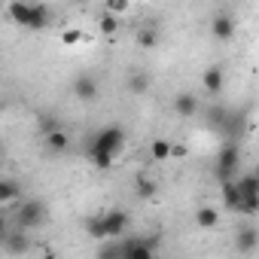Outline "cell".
<instances>
[{"instance_id": "obj_1", "label": "cell", "mask_w": 259, "mask_h": 259, "mask_svg": "<svg viewBox=\"0 0 259 259\" xmlns=\"http://www.w3.org/2000/svg\"><path fill=\"white\" fill-rule=\"evenodd\" d=\"M122 147H125V132L119 125H107L89 141V159L95 162V168L107 171V168H113V162L122 153Z\"/></svg>"}, {"instance_id": "obj_2", "label": "cell", "mask_w": 259, "mask_h": 259, "mask_svg": "<svg viewBox=\"0 0 259 259\" xmlns=\"http://www.w3.org/2000/svg\"><path fill=\"white\" fill-rule=\"evenodd\" d=\"M46 223V204L43 201H22L16 207V229L19 232H31V229H40Z\"/></svg>"}, {"instance_id": "obj_3", "label": "cell", "mask_w": 259, "mask_h": 259, "mask_svg": "<svg viewBox=\"0 0 259 259\" xmlns=\"http://www.w3.org/2000/svg\"><path fill=\"white\" fill-rule=\"evenodd\" d=\"M238 147L235 144H229V147H223V153H220V159H217V177L226 183V180H235V171H238Z\"/></svg>"}, {"instance_id": "obj_4", "label": "cell", "mask_w": 259, "mask_h": 259, "mask_svg": "<svg viewBox=\"0 0 259 259\" xmlns=\"http://www.w3.org/2000/svg\"><path fill=\"white\" fill-rule=\"evenodd\" d=\"M101 223H104L107 241H119V238H122V232L128 229V213L116 207V210H107V213H101Z\"/></svg>"}, {"instance_id": "obj_5", "label": "cell", "mask_w": 259, "mask_h": 259, "mask_svg": "<svg viewBox=\"0 0 259 259\" xmlns=\"http://www.w3.org/2000/svg\"><path fill=\"white\" fill-rule=\"evenodd\" d=\"M122 244V259H153V241L150 238H128Z\"/></svg>"}, {"instance_id": "obj_6", "label": "cell", "mask_w": 259, "mask_h": 259, "mask_svg": "<svg viewBox=\"0 0 259 259\" xmlns=\"http://www.w3.org/2000/svg\"><path fill=\"white\" fill-rule=\"evenodd\" d=\"M73 95L79 101H98V79L92 73H79L73 79Z\"/></svg>"}, {"instance_id": "obj_7", "label": "cell", "mask_w": 259, "mask_h": 259, "mask_svg": "<svg viewBox=\"0 0 259 259\" xmlns=\"http://www.w3.org/2000/svg\"><path fill=\"white\" fill-rule=\"evenodd\" d=\"M210 34L217 37V40H232L235 37V19L232 16H217L213 22H210Z\"/></svg>"}, {"instance_id": "obj_8", "label": "cell", "mask_w": 259, "mask_h": 259, "mask_svg": "<svg viewBox=\"0 0 259 259\" xmlns=\"http://www.w3.org/2000/svg\"><path fill=\"white\" fill-rule=\"evenodd\" d=\"M174 110H177V116L192 119V116L198 113V98H195L192 92H180V95L174 98Z\"/></svg>"}, {"instance_id": "obj_9", "label": "cell", "mask_w": 259, "mask_h": 259, "mask_svg": "<svg viewBox=\"0 0 259 259\" xmlns=\"http://www.w3.org/2000/svg\"><path fill=\"white\" fill-rule=\"evenodd\" d=\"M256 244H259V235H256V229H253V226L238 229V235H235V250H238V253H253V250H256Z\"/></svg>"}, {"instance_id": "obj_10", "label": "cell", "mask_w": 259, "mask_h": 259, "mask_svg": "<svg viewBox=\"0 0 259 259\" xmlns=\"http://www.w3.org/2000/svg\"><path fill=\"white\" fill-rule=\"evenodd\" d=\"M201 85H204L210 95H220V92H223V70H220V67H207L204 76H201Z\"/></svg>"}, {"instance_id": "obj_11", "label": "cell", "mask_w": 259, "mask_h": 259, "mask_svg": "<svg viewBox=\"0 0 259 259\" xmlns=\"http://www.w3.org/2000/svg\"><path fill=\"white\" fill-rule=\"evenodd\" d=\"M19 195H22V186H19L16 180L0 177V204H10V201H16Z\"/></svg>"}, {"instance_id": "obj_12", "label": "cell", "mask_w": 259, "mask_h": 259, "mask_svg": "<svg viewBox=\"0 0 259 259\" xmlns=\"http://www.w3.org/2000/svg\"><path fill=\"white\" fill-rule=\"evenodd\" d=\"M67 147H70V138L64 135V128H58V132L46 135V150H49V153H64Z\"/></svg>"}, {"instance_id": "obj_13", "label": "cell", "mask_w": 259, "mask_h": 259, "mask_svg": "<svg viewBox=\"0 0 259 259\" xmlns=\"http://www.w3.org/2000/svg\"><path fill=\"white\" fill-rule=\"evenodd\" d=\"M128 89H132L135 95H147L150 92V76L144 70H132L128 73Z\"/></svg>"}, {"instance_id": "obj_14", "label": "cell", "mask_w": 259, "mask_h": 259, "mask_svg": "<svg viewBox=\"0 0 259 259\" xmlns=\"http://www.w3.org/2000/svg\"><path fill=\"white\" fill-rule=\"evenodd\" d=\"M223 201H226V207H229V210H235V213H238V207H241V195H238L235 180H226V183H223Z\"/></svg>"}, {"instance_id": "obj_15", "label": "cell", "mask_w": 259, "mask_h": 259, "mask_svg": "<svg viewBox=\"0 0 259 259\" xmlns=\"http://www.w3.org/2000/svg\"><path fill=\"white\" fill-rule=\"evenodd\" d=\"M28 247H31V241H28V235H25V232H19V229H16V232H10V235H7V250H10V253H25Z\"/></svg>"}, {"instance_id": "obj_16", "label": "cell", "mask_w": 259, "mask_h": 259, "mask_svg": "<svg viewBox=\"0 0 259 259\" xmlns=\"http://www.w3.org/2000/svg\"><path fill=\"white\" fill-rule=\"evenodd\" d=\"M49 25V7H31V22H28V28L31 31H40V28H46Z\"/></svg>"}, {"instance_id": "obj_17", "label": "cell", "mask_w": 259, "mask_h": 259, "mask_svg": "<svg viewBox=\"0 0 259 259\" xmlns=\"http://www.w3.org/2000/svg\"><path fill=\"white\" fill-rule=\"evenodd\" d=\"M217 223H220V213H217L213 207H201V210L195 213V226H198V229H213Z\"/></svg>"}, {"instance_id": "obj_18", "label": "cell", "mask_w": 259, "mask_h": 259, "mask_svg": "<svg viewBox=\"0 0 259 259\" xmlns=\"http://www.w3.org/2000/svg\"><path fill=\"white\" fill-rule=\"evenodd\" d=\"M10 19H13L16 25L28 28V22H31V7H28V4H13V7H10Z\"/></svg>"}, {"instance_id": "obj_19", "label": "cell", "mask_w": 259, "mask_h": 259, "mask_svg": "<svg viewBox=\"0 0 259 259\" xmlns=\"http://www.w3.org/2000/svg\"><path fill=\"white\" fill-rule=\"evenodd\" d=\"M37 128H40V135L46 138V135H52V132H58V119L52 116V113H40V119H37Z\"/></svg>"}, {"instance_id": "obj_20", "label": "cell", "mask_w": 259, "mask_h": 259, "mask_svg": "<svg viewBox=\"0 0 259 259\" xmlns=\"http://www.w3.org/2000/svg\"><path fill=\"white\" fill-rule=\"evenodd\" d=\"M156 43H159V31L156 28H141L138 31V46L141 49H153Z\"/></svg>"}, {"instance_id": "obj_21", "label": "cell", "mask_w": 259, "mask_h": 259, "mask_svg": "<svg viewBox=\"0 0 259 259\" xmlns=\"http://www.w3.org/2000/svg\"><path fill=\"white\" fill-rule=\"evenodd\" d=\"M85 232H89V238H95V241H107V232H104L101 217H89V220H85Z\"/></svg>"}, {"instance_id": "obj_22", "label": "cell", "mask_w": 259, "mask_h": 259, "mask_svg": "<svg viewBox=\"0 0 259 259\" xmlns=\"http://www.w3.org/2000/svg\"><path fill=\"white\" fill-rule=\"evenodd\" d=\"M98 259H122V244H119V241H107V244H101Z\"/></svg>"}, {"instance_id": "obj_23", "label": "cell", "mask_w": 259, "mask_h": 259, "mask_svg": "<svg viewBox=\"0 0 259 259\" xmlns=\"http://www.w3.org/2000/svg\"><path fill=\"white\" fill-rule=\"evenodd\" d=\"M150 153H153V159L156 162H165L168 156H171V141H153V147H150Z\"/></svg>"}, {"instance_id": "obj_24", "label": "cell", "mask_w": 259, "mask_h": 259, "mask_svg": "<svg viewBox=\"0 0 259 259\" xmlns=\"http://www.w3.org/2000/svg\"><path fill=\"white\" fill-rule=\"evenodd\" d=\"M135 189H138V195H141V198H153V195H156V183H153V180H147V177H138Z\"/></svg>"}, {"instance_id": "obj_25", "label": "cell", "mask_w": 259, "mask_h": 259, "mask_svg": "<svg viewBox=\"0 0 259 259\" xmlns=\"http://www.w3.org/2000/svg\"><path fill=\"white\" fill-rule=\"evenodd\" d=\"M61 43H64V46H76V43H82V34H79L76 28H70V31L61 34Z\"/></svg>"}, {"instance_id": "obj_26", "label": "cell", "mask_w": 259, "mask_h": 259, "mask_svg": "<svg viewBox=\"0 0 259 259\" xmlns=\"http://www.w3.org/2000/svg\"><path fill=\"white\" fill-rule=\"evenodd\" d=\"M116 28H119V22H116L113 16H104V19H101V34L110 37V34H116Z\"/></svg>"}, {"instance_id": "obj_27", "label": "cell", "mask_w": 259, "mask_h": 259, "mask_svg": "<svg viewBox=\"0 0 259 259\" xmlns=\"http://www.w3.org/2000/svg\"><path fill=\"white\" fill-rule=\"evenodd\" d=\"M116 13H128V4H125V0H110V4H107V16L116 19Z\"/></svg>"}, {"instance_id": "obj_28", "label": "cell", "mask_w": 259, "mask_h": 259, "mask_svg": "<svg viewBox=\"0 0 259 259\" xmlns=\"http://www.w3.org/2000/svg\"><path fill=\"white\" fill-rule=\"evenodd\" d=\"M207 119H210L213 125H223V122H226V110H223V107H213V110L207 113Z\"/></svg>"}, {"instance_id": "obj_29", "label": "cell", "mask_w": 259, "mask_h": 259, "mask_svg": "<svg viewBox=\"0 0 259 259\" xmlns=\"http://www.w3.org/2000/svg\"><path fill=\"white\" fill-rule=\"evenodd\" d=\"M186 153H189V150H186L183 144H171V156H174V159H186Z\"/></svg>"}, {"instance_id": "obj_30", "label": "cell", "mask_w": 259, "mask_h": 259, "mask_svg": "<svg viewBox=\"0 0 259 259\" xmlns=\"http://www.w3.org/2000/svg\"><path fill=\"white\" fill-rule=\"evenodd\" d=\"M7 235H10V232H7V220H4V213H0V244L7 241Z\"/></svg>"}, {"instance_id": "obj_31", "label": "cell", "mask_w": 259, "mask_h": 259, "mask_svg": "<svg viewBox=\"0 0 259 259\" xmlns=\"http://www.w3.org/2000/svg\"><path fill=\"white\" fill-rule=\"evenodd\" d=\"M40 259H58V256H55V253H52V250H46V253H43V256H40Z\"/></svg>"}, {"instance_id": "obj_32", "label": "cell", "mask_w": 259, "mask_h": 259, "mask_svg": "<svg viewBox=\"0 0 259 259\" xmlns=\"http://www.w3.org/2000/svg\"><path fill=\"white\" fill-rule=\"evenodd\" d=\"M0 156H4V147H0Z\"/></svg>"}, {"instance_id": "obj_33", "label": "cell", "mask_w": 259, "mask_h": 259, "mask_svg": "<svg viewBox=\"0 0 259 259\" xmlns=\"http://www.w3.org/2000/svg\"><path fill=\"white\" fill-rule=\"evenodd\" d=\"M0 10H4V4H0Z\"/></svg>"}]
</instances>
